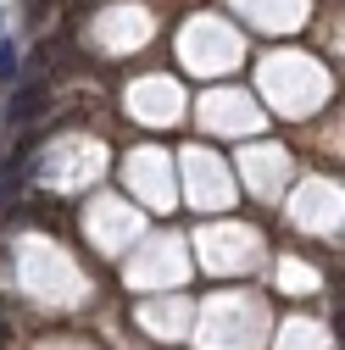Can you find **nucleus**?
I'll use <instances>...</instances> for the list:
<instances>
[{"mask_svg":"<svg viewBox=\"0 0 345 350\" xmlns=\"http://www.w3.org/2000/svg\"><path fill=\"white\" fill-rule=\"evenodd\" d=\"M45 111H51V83H45V78L23 83L17 100H12V122H34V117H45Z\"/></svg>","mask_w":345,"mask_h":350,"instance_id":"obj_1","label":"nucleus"},{"mask_svg":"<svg viewBox=\"0 0 345 350\" xmlns=\"http://www.w3.org/2000/svg\"><path fill=\"white\" fill-rule=\"evenodd\" d=\"M0 83H17V45L0 39Z\"/></svg>","mask_w":345,"mask_h":350,"instance_id":"obj_2","label":"nucleus"}]
</instances>
